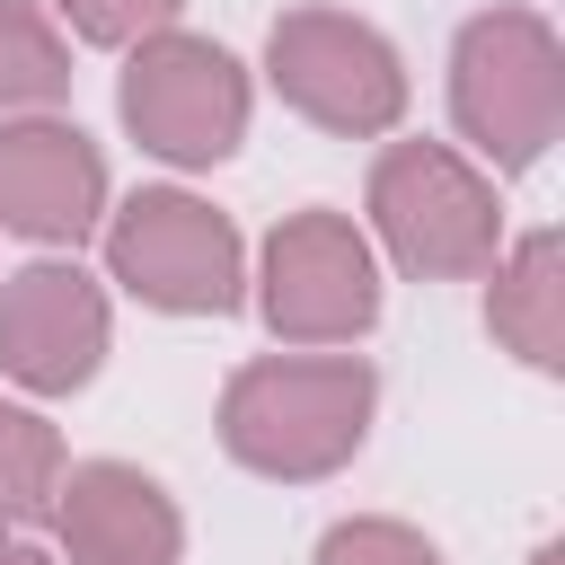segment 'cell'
Listing matches in <instances>:
<instances>
[{"mask_svg":"<svg viewBox=\"0 0 565 565\" xmlns=\"http://www.w3.org/2000/svg\"><path fill=\"white\" fill-rule=\"evenodd\" d=\"M380 380L362 353H265L221 388V450L256 477L309 486L371 441Z\"/></svg>","mask_w":565,"mask_h":565,"instance_id":"obj_1","label":"cell"},{"mask_svg":"<svg viewBox=\"0 0 565 565\" xmlns=\"http://www.w3.org/2000/svg\"><path fill=\"white\" fill-rule=\"evenodd\" d=\"M450 115L503 168L530 177L565 132V44L539 9H486L450 44Z\"/></svg>","mask_w":565,"mask_h":565,"instance_id":"obj_2","label":"cell"},{"mask_svg":"<svg viewBox=\"0 0 565 565\" xmlns=\"http://www.w3.org/2000/svg\"><path fill=\"white\" fill-rule=\"evenodd\" d=\"M362 212H371V238L388 247V265H406L424 282H468L503 247L494 177L468 168L450 141H388L371 159Z\"/></svg>","mask_w":565,"mask_h":565,"instance_id":"obj_3","label":"cell"},{"mask_svg":"<svg viewBox=\"0 0 565 565\" xmlns=\"http://www.w3.org/2000/svg\"><path fill=\"white\" fill-rule=\"evenodd\" d=\"M247 71L230 44L212 35H185V26H159L141 44H124V79H115V115L124 132L168 159V168H221L238 141H247Z\"/></svg>","mask_w":565,"mask_h":565,"instance_id":"obj_4","label":"cell"},{"mask_svg":"<svg viewBox=\"0 0 565 565\" xmlns=\"http://www.w3.org/2000/svg\"><path fill=\"white\" fill-rule=\"evenodd\" d=\"M265 79L291 115L344 141H380L406 115V62L353 9H282L265 26Z\"/></svg>","mask_w":565,"mask_h":565,"instance_id":"obj_5","label":"cell"},{"mask_svg":"<svg viewBox=\"0 0 565 565\" xmlns=\"http://www.w3.org/2000/svg\"><path fill=\"white\" fill-rule=\"evenodd\" d=\"M106 274L168 318H230L247 282V247L230 212H212L185 185H141L132 203L106 212Z\"/></svg>","mask_w":565,"mask_h":565,"instance_id":"obj_6","label":"cell"},{"mask_svg":"<svg viewBox=\"0 0 565 565\" xmlns=\"http://www.w3.org/2000/svg\"><path fill=\"white\" fill-rule=\"evenodd\" d=\"M256 309L282 344L300 353H327V344H353L380 327V256H371V230L353 212H282L265 256H256Z\"/></svg>","mask_w":565,"mask_h":565,"instance_id":"obj_7","label":"cell"},{"mask_svg":"<svg viewBox=\"0 0 565 565\" xmlns=\"http://www.w3.org/2000/svg\"><path fill=\"white\" fill-rule=\"evenodd\" d=\"M106 344H115V309H106L97 274H79L71 256H35L0 282V371L26 397L88 388Z\"/></svg>","mask_w":565,"mask_h":565,"instance_id":"obj_8","label":"cell"},{"mask_svg":"<svg viewBox=\"0 0 565 565\" xmlns=\"http://www.w3.org/2000/svg\"><path fill=\"white\" fill-rule=\"evenodd\" d=\"M97 221H106L97 141L53 106L0 115V230H18L35 247H79Z\"/></svg>","mask_w":565,"mask_h":565,"instance_id":"obj_9","label":"cell"},{"mask_svg":"<svg viewBox=\"0 0 565 565\" xmlns=\"http://www.w3.org/2000/svg\"><path fill=\"white\" fill-rule=\"evenodd\" d=\"M53 539L71 565H177L185 556V521L168 503L159 477H141L132 459H79L53 486Z\"/></svg>","mask_w":565,"mask_h":565,"instance_id":"obj_10","label":"cell"},{"mask_svg":"<svg viewBox=\"0 0 565 565\" xmlns=\"http://www.w3.org/2000/svg\"><path fill=\"white\" fill-rule=\"evenodd\" d=\"M494 291H486V327L530 362V371H565V238L530 230L512 247H494Z\"/></svg>","mask_w":565,"mask_h":565,"instance_id":"obj_11","label":"cell"},{"mask_svg":"<svg viewBox=\"0 0 565 565\" xmlns=\"http://www.w3.org/2000/svg\"><path fill=\"white\" fill-rule=\"evenodd\" d=\"M71 88V35L44 0H0V115H35Z\"/></svg>","mask_w":565,"mask_h":565,"instance_id":"obj_12","label":"cell"},{"mask_svg":"<svg viewBox=\"0 0 565 565\" xmlns=\"http://www.w3.org/2000/svg\"><path fill=\"white\" fill-rule=\"evenodd\" d=\"M53 486H62V433L35 406L0 397V521L9 530L18 521H44L53 512Z\"/></svg>","mask_w":565,"mask_h":565,"instance_id":"obj_13","label":"cell"},{"mask_svg":"<svg viewBox=\"0 0 565 565\" xmlns=\"http://www.w3.org/2000/svg\"><path fill=\"white\" fill-rule=\"evenodd\" d=\"M318 565H441V547H433L415 521L362 512V521H335V530L318 539Z\"/></svg>","mask_w":565,"mask_h":565,"instance_id":"obj_14","label":"cell"},{"mask_svg":"<svg viewBox=\"0 0 565 565\" xmlns=\"http://www.w3.org/2000/svg\"><path fill=\"white\" fill-rule=\"evenodd\" d=\"M44 9H53V26H62V35L124 53V44H141V35H159V26H177V9H185V0H44Z\"/></svg>","mask_w":565,"mask_h":565,"instance_id":"obj_15","label":"cell"},{"mask_svg":"<svg viewBox=\"0 0 565 565\" xmlns=\"http://www.w3.org/2000/svg\"><path fill=\"white\" fill-rule=\"evenodd\" d=\"M0 565H53V556H44V547H35V539H18V530H9V521H0Z\"/></svg>","mask_w":565,"mask_h":565,"instance_id":"obj_16","label":"cell"},{"mask_svg":"<svg viewBox=\"0 0 565 565\" xmlns=\"http://www.w3.org/2000/svg\"><path fill=\"white\" fill-rule=\"evenodd\" d=\"M530 565H565V547H556V539H547V547H539V556H530Z\"/></svg>","mask_w":565,"mask_h":565,"instance_id":"obj_17","label":"cell"}]
</instances>
